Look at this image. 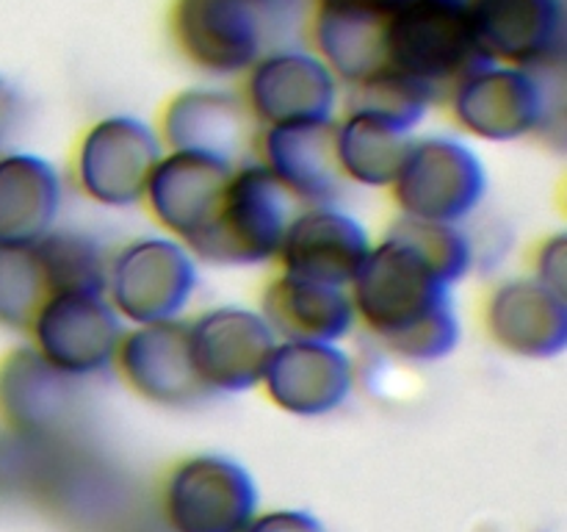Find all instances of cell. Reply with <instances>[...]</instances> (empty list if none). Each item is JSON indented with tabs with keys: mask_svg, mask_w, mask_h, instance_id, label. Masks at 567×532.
Here are the masks:
<instances>
[{
	"mask_svg": "<svg viewBox=\"0 0 567 532\" xmlns=\"http://www.w3.org/2000/svg\"><path fill=\"white\" fill-rule=\"evenodd\" d=\"M441 100L443 94L437 89L426 86V83L415 81V78L404 75L393 66H382L380 72L347 89L343 109L365 111V114H374L380 120L419 133L421 122L430 116V111Z\"/></svg>",
	"mask_w": 567,
	"mask_h": 532,
	"instance_id": "obj_27",
	"label": "cell"
},
{
	"mask_svg": "<svg viewBox=\"0 0 567 532\" xmlns=\"http://www.w3.org/2000/svg\"><path fill=\"white\" fill-rule=\"evenodd\" d=\"M358 377V360L347 344L277 341L260 391L282 413L321 419L352 399Z\"/></svg>",
	"mask_w": 567,
	"mask_h": 532,
	"instance_id": "obj_14",
	"label": "cell"
},
{
	"mask_svg": "<svg viewBox=\"0 0 567 532\" xmlns=\"http://www.w3.org/2000/svg\"><path fill=\"white\" fill-rule=\"evenodd\" d=\"M188 352L208 397H236L260 388L277 336L258 305L221 303L186 316Z\"/></svg>",
	"mask_w": 567,
	"mask_h": 532,
	"instance_id": "obj_10",
	"label": "cell"
},
{
	"mask_svg": "<svg viewBox=\"0 0 567 532\" xmlns=\"http://www.w3.org/2000/svg\"><path fill=\"white\" fill-rule=\"evenodd\" d=\"M385 17L354 6L310 0L305 37L310 48L324 59V64L336 72L338 81L349 89L388 66Z\"/></svg>",
	"mask_w": 567,
	"mask_h": 532,
	"instance_id": "obj_24",
	"label": "cell"
},
{
	"mask_svg": "<svg viewBox=\"0 0 567 532\" xmlns=\"http://www.w3.org/2000/svg\"><path fill=\"white\" fill-rule=\"evenodd\" d=\"M252 158L277 177L297 205L343 203L349 186L338 170L332 122L258 127Z\"/></svg>",
	"mask_w": 567,
	"mask_h": 532,
	"instance_id": "obj_21",
	"label": "cell"
},
{
	"mask_svg": "<svg viewBox=\"0 0 567 532\" xmlns=\"http://www.w3.org/2000/svg\"><path fill=\"white\" fill-rule=\"evenodd\" d=\"M385 61L441 94L446 92L487 61L476 42L468 0H402L385 17Z\"/></svg>",
	"mask_w": 567,
	"mask_h": 532,
	"instance_id": "obj_8",
	"label": "cell"
},
{
	"mask_svg": "<svg viewBox=\"0 0 567 532\" xmlns=\"http://www.w3.org/2000/svg\"><path fill=\"white\" fill-rule=\"evenodd\" d=\"M415 131L365 114L358 109H341L332 122L338 170L347 186L388 192L404 164Z\"/></svg>",
	"mask_w": 567,
	"mask_h": 532,
	"instance_id": "obj_25",
	"label": "cell"
},
{
	"mask_svg": "<svg viewBox=\"0 0 567 532\" xmlns=\"http://www.w3.org/2000/svg\"><path fill=\"white\" fill-rule=\"evenodd\" d=\"M482 327L493 347L513 358H559L567 347V294L532 272L502 277L487 288Z\"/></svg>",
	"mask_w": 567,
	"mask_h": 532,
	"instance_id": "obj_15",
	"label": "cell"
},
{
	"mask_svg": "<svg viewBox=\"0 0 567 532\" xmlns=\"http://www.w3.org/2000/svg\"><path fill=\"white\" fill-rule=\"evenodd\" d=\"M258 310L277 341L347 344L358 330L349 288L277 269L260 291Z\"/></svg>",
	"mask_w": 567,
	"mask_h": 532,
	"instance_id": "obj_22",
	"label": "cell"
},
{
	"mask_svg": "<svg viewBox=\"0 0 567 532\" xmlns=\"http://www.w3.org/2000/svg\"><path fill=\"white\" fill-rule=\"evenodd\" d=\"M288 9L260 0H172L166 28L172 48L199 75L241 81L244 72L277 42Z\"/></svg>",
	"mask_w": 567,
	"mask_h": 532,
	"instance_id": "obj_6",
	"label": "cell"
},
{
	"mask_svg": "<svg viewBox=\"0 0 567 532\" xmlns=\"http://www.w3.org/2000/svg\"><path fill=\"white\" fill-rule=\"evenodd\" d=\"M81 419V380L50 366L31 344L0 358V421L22 441L55 447Z\"/></svg>",
	"mask_w": 567,
	"mask_h": 532,
	"instance_id": "obj_13",
	"label": "cell"
},
{
	"mask_svg": "<svg viewBox=\"0 0 567 532\" xmlns=\"http://www.w3.org/2000/svg\"><path fill=\"white\" fill-rule=\"evenodd\" d=\"M371 247V231L343 203L297 205L282 233L275 264L291 275L347 288Z\"/></svg>",
	"mask_w": 567,
	"mask_h": 532,
	"instance_id": "obj_16",
	"label": "cell"
},
{
	"mask_svg": "<svg viewBox=\"0 0 567 532\" xmlns=\"http://www.w3.org/2000/svg\"><path fill=\"white\" fill-rule=\"evenodd\" d=\"M347 288L360 330L404 364L446 360L463 341L457 286L396 225L374 238Z\"/></svg>",
	"mask_w": 567,
	"mask_h": 532,
	"instance_id": "obj_1",
	"label": "cell"
},
{
	"mask_svg": "<svg viewBox=\"0 0 567 532\" xmlns=\"http://www.w3.org/2000/svg\"><path fill=\"white\" fill-rule=\"evenodd\" d=\"M161 155L164 142L153 120L114 111L83 127L72 150L66 181L89 203L125 211L142 205Z\"/></svg>",
	"mask_w": 567,
	"mask_h": 532,
	"instance_id": "obj_7",
	"label": "cell"
},
{
	"mask_svg": "<svg viewBox=\"0 0 567 532\" xmlns=\"http://www.w3.org/2000/svg\"><path fill=\"white\" fill-rule=\"evenodd\" d=\"M491 175L476 142L457 131L415 133L388 188L399 216L468 225L487 200Z\"/></svg>",
	"mask_w": 567,
	"mask_h": 532,
	"instance_id": "obj_5",
	"label": "cell"
},
{
	"mask_svg": "<svg viewBox=\"0 0 567 532\" xmlns=\"http://www.w3.org/2000/svg\"><path fill=\"white\" fill-rule=\"evenodd\" d=\"M293 208L297 203L291 194L249 155L233 166L214 219L188 249L197 255L199 264L219 269L275 264Z\"/></svg>",
	"mask_w": 567,
	"mask_h": 532,
	"instance_id": "obj_3",
	"label": "cell"
},
{
	"mask_svg": "<svg viewBox=\"0 0 567 532\" xmlns=\"http://www.w3.org/2000/svg\"><path fill=\"white\" fill-rule=\"evenodd\" d=\"M258 504L255 477L227 454H192L166 477L164 515L172 532H244Z\"/></svg>",
	"mask_w": 567,
	"mask_h": 532,
	"instance_id": "obj_12",
	"label": "cell"
},
{
	"mask_svg": "<svg viewBox=\"0 0 567 532\" xmlns=\"http://www.w3.org/2000/svg\"><path fill=\"white\" fill-rule=\"evenodd\" d=\"M125 327L103 291H50L25 336L50 366L83 382L114 369Z\"/></svg>",
	"mask_w": 567,
	"mask_h": 532,
	"instance_id": "obj_11",
	"label": "cell"
},
{
	"mask_svg": "<svg viewBox=\"0 0 567 532\" xmlns=\"http://www.w3.org/2000/svg\"><path fill=\"white\" fill-rule=\"evenodd\" d=\"M260 3L277 6V9H288V3H291V0H260Z\"/></svg>",
	"mask_w": 567,
	"mask_h": 532,
	"instance_id": "obj_34",
	"label": "cell"
},
{
	"mask_svg": "<svg viewBox=\"0 0 567 532\" xmlns=\"http://www.w3.org/2000/svg\"><path fill=\"white\" fill-rule=\"evenodd\" d=\"M44 463V447L22 441L20 436L0 430V502L37 488Z\"/></svg>",
	"mask_w": 567,
	"mask_h": 532,
	"instance_id": "obj_29",
	"label": "cell"
},
{
	"mask_svg": "<svg viewBox=\"0 0 567 532\" xmlns=\"http://www.w3.org/2000/svg\"><path fill=\"white\" fill-rule=\"evenodd\" d=\"M241 98L258 127L336 122L347 86L308 42L271 44L241 75Z\"/></svg>",
	"mask_w": 567,
	"mask_h": 532,
	"instance_id": "obj_9",
	"label": "cell"
},
{
	"mask_svg": "<svg viewBox=\"0 0 567 532\" xmlns=\"http://www.w3.org/2000/svg\"><path fill=\"white\" fill-rule=\"evenodd\" d=\"M529 272L537 280L548 283V286L557 288V291L567 294V236L563 231L548 233V236H543L540 242H537L535 253H532Z\"/></svg>",
	"mask_w": 567,
	"mask_h": 532,
	"instance_id": "obj_30",
	"label": "cell"
},
{
	"mask_svg": "<svg viewBox=\"0 0 567 532\" xmlns=\"http://www.w3.org/2000/svg\"><path fill=\"white\" fill-rule=\"evenodd\" d=\"M457 133L471 142L513 144L546 136L563 116L551 72L482 61L443 92Z\"/></svg>",
	"mask_w": 567,
	"mask_h": 532,
	"instance_id": "obj_2",
	"label": "cell"
},
{
	"mask_svg": "<svg viewBox=\"0 0 567 532\" xmlns=\"http://www.w3.org/2000/svg\"><path fill=\"white\" fill-rule=\"evenodd\" d=\"M153 122L164 150L216 155L233 164L252 155L258 133L241 92L221 83L181 89L166 100Z\"/></svg>",
	"mask_w": 567,
	"mask_h": 532,
	"instance_id": "obj_17",
	"label": "cell"
},
{
	"mask_svg": "<svg viewBox=\"0 0 567 532\" xmlns=\"http://www.w3.org/2000/svg\"><path fill=\"white\" fill-rule=\"evenodd\" d=\"M244 532H330L319 515L310 510L299 508H282L269 510V513H258Z\"/></svg>",
	"mask_w": 567,
	"mask_h": 532,
	"instance_id": "obj_31",
	"label": "cell"
},
{
	"mask_svg": "<svg viewBox=\"0 0 567 532\" xmlns=\"http://www.w3.org/2000/svg\"><path fill=\"white\" fill-rule=\"evenodd\" d=\"M482 55L537 72L559 70L565 55V0H468Z\"/></svg>",
	"mask_w": 567,
	"mask_h": 532,
	"instance_id": "obj_18",
	"label": "cell"
},
{
	"mask_svg": "<svg viewBox=\"0 0 567 532\" xmlns=\"http://www.w3.org/2000/svg\"><path fill=\"white\" fill-rule=\"evenodd\" d=\"M319 3H341V6H354V9L377 11V14H388V11L396 9L402 0H319Z\"/></svg>",
	"mask_w": 567,
	"mask_h": 532,
	"instance_id": "obj_33",
	"label": "cell"
},
{
	"mask_svg": "<svg viewBox=\"0 0 567 532\" xmlns=\"http://www.w3.org/2000/svg\"><path fill=\"white\" fill-rule=\"evenodd\" d=\"M111 371L136 397L161 408H188L208 399L188 352L186 319L127 325Z\"/></svg>",
	"mask_w": 567,
	"mask_h": 532,
	"instance_id": "obj_20",
	"label": "cell"
},
{
	"mask_svg": "<svg viewBox=\"0 0 567 532\" xmlns=\"http://www.w3.org/2000/svg\"><path fill=\"white\" fill-rule=\"evenodd\" d=\"M50 294L33 244L0 242V327L25 332Z\"/></svg>",
	"mask_w": 567,
	"mask_h": 532,
	"instance_id": "obj_28",
	"label": "cell"
},
{
	"mask_svg": "<svg viewBox=\"0 0 567 532\" xmlns=\"http://www.w3.org/2000/svg\"><path fill=\"white\" fill-rule=\"evenodd\" d=\"M203 264L181 238L138 233L111 247L103 294L125 325L186 319L197 299Z\"/></svg>",
	"mask_w": 567,
	"mask_h": 532,
	"instance_id": "obj_4",
	"label": "cell"
},
{
	"mask_svg": "<svg viewBox=\"0 0 567 532\" xmlns=\"http://www.w3.org/2000/svg\"><path fill=\"white\" fill-rule=\"evenodd\" d=\"M22 116V94L9 78L0 72V150L6 147V142L11 139V133L17 131Z\"/></svg>",
	"mask_w": 567,
	"mask_h": 532,
	"instance_id": "obj_32",
	"label": "cell"
},
{
	"mask_svg": "<svg viewBox=\"0 0 567 532\" xmlns=\"http://www.w3.org/2000/svg\"><path fill=\"white\" fill-rule=\"evenodd\" d=\"M233 166L216 155L164 150L142 200L155 231L192 247L214 219Z\"/></svg>",
	"mask_w": 567,
	"mask_h": 532,
	"instance_id": "obj_19",
	"label": "cell"
},
{
	"mask_svg": "<svg viewBox=\"0 0 567 532\" xmlns=\"http://www.w3.org/2000/svg\"><path fill=\"white\" fill-rule=\"evenodd\" d=\"M66 186V175L48 155L0 150V242L37 244L59 227Z\"/></svg>",
	"mask_w": 567,
	"mask_h": 532,
	"instance_id": "obj_23",
	"label": "cell"
},
{
	"mask_svg": "<svg viewBox=\"0 0 567 532\" xmlns=\"http://www.w3.org/2000/svg\"><path fill=\"white\" fill-rule=\"evenodd\" d=\"M33 247L50 291H103L111 247L92 231L61 222Z\"/></svg>",
	"mask_w": 567,
	"mask_h": 532,
	"instance_id": "obj_26",
	"label": "cell"
}]
</instances>
